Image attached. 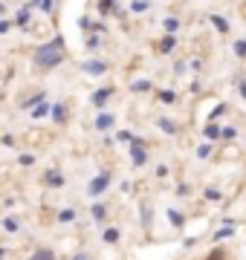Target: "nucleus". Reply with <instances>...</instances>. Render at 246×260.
Here are the masks:
<instances>
[{"label":"nucleus","instance_id":"obj_34","mask_svg":"<svg viewBox=\"0 0 246 260\" xmlns=\"http://www.w3.org/2000/svg\"><path fill=\"white\" fill-rule=\"evenodd\" d=\"M84 47H87V49H99V47H102V38L93 35V32H90V35H84Z\"/></svg>","mask_w":246,"mask_h":260},{"label":"nucleus","instance_id":"obj_45","mask_svg":"<svg viewBox=\"0 0 246 260\" xmlns=\"http://www.w3.org/2000/svg\"><path fill=\"white\" fill-rule=\"evenodd\" d=\"M70 260H90V254H87V251H78V254H72Z\"/></svg>","mask_w":246,"mask_h":260},{"label":"nucleus","instance_id":"obj_17","mask_svg":"<svg viewBox=\"0 0 246 260\" xmlns=\"http://www.w3.org/2000/svg\"><path fill=\"white\" fill-rule=\"evenodd\" d=\"M75 208H58V214H55V223L58 225H70V223H75Z\"/></svg>","mask_w":246,"mask_h":260},{"label":"nucleus","instance_id":"obj_23","mask_svg":"<svg viewBox=\"0 0 246 260\" xmlns=\"http://www.w3.org/2000/svg\"><path fill=\"white\" fill-rule=\"evenodd\" d=\"M49 110H52V101H41V104H38V107H32V110H29V116H32V118H35V121H38V118L49 116Z\"/></svg>","mask_w":246,"mask_h":260},{"label":"nucleus","instance_id":"obj_41","mask_svg":"<svg viewBox=\"0 0 246 260\" xmlns=\"http://www.w3.org/2000/svg\"><path fill=\"white\" fill-rule=\"evenodd\" d=\"M12 21H6V18H0V35H6V32H9V29H12Z\"/></svg>","mask_w":246,"mask_h":260},{"label":"nucleus","instance_id":"obj_18","mask_svg":"<svg viewBox=\"0 0 246 260\" xmlns=\"http://www.w3.org/2000/svg\"><path fill=\"white\" fill-rule=\"evenodd\" d=\"M209 21H211V26L220 32V35H229L232 32V26H229V21L226 18H220V15H209Z\"/></svg>","mask_w":246,"mask_h":260},{"label":"nucleus","instance_id":"obj_38","mask_svg":"<svg viewBox=\"0 0 246 260\" xmlns=\"http://www.w3.org/2000/svg\"><path fill=\"white\" fill-rule=\"evenodd\" d=\"M168 174H171V168H168V165H156V168H153V177H156V179H165Z\"/></svg>","mask_w":246,"mask_h":260},{"label":"nucleus","instance_id":"obj_15","mask_svg":"<svg viewBox=\"0 0 246 260\" xmlns=\"http://www.w3.org/2000/svg\"><path fill=\"white\" fill-rule=\"evenodd\" d=\"M156 127L162 130L165 136H177L180 133V124H177L174 118H156Z\"/></svg>","mask_w":246,"mask_h":260},{"label":"nucleus","instance_id":"obj_50","mask_svg":"<svg viewBox=\"0 0 246 260\" xmlns=\"http://www.w3.org/2000/svg\"><path fill=\"white\" fill-rule=\"evenodd\" d=\"M0 223H3V214H0Z\"/></svg>","mask_w":246,"mask_h":260},{"label":"nucleus","instance_id":"obj_19","mask_svg":"<svg viewBox=\"0 0 246 260\" xmlns=\"http://www.w3.org/2000/svg\"><path fill=\"white\" fill-rule=\"evenodd\" d=\"M165 217H168V223L174 225V228H183V225H186V214L177 211V208H168V211H165Z\"/></svg>","mask_w":246,"mask_h":260},{"label":"nucleus","instance_id":"obj_43","mask_svg":"<svg viewBox=\"0 0 246 260\" xmlns=\"http://www.w3.org/2000/svg\"><path fill=\"white\" fill-rule=\"evenodd\" d=\"M188 90H191V93H200V90H203V81H200V78H194V81L188 84Z\"/></svg>","mask_w":246,"mask_h":260},{"label":"nucleus","instance_id":"obj_40","mask_svg":"<svg viewBox=\"0 0 246 260\" xmlns=\"http://www.w3.org/2000/svg\"><path fill=\"white\" fill-rule=\"evenodd\" d=\"M107 32H110V29H107L105 24H93V35H99V38H105Z\"/></svg>","mask_w":246,"mask_h":260},{"label":"nucleus","instance_id":"obj_7","mask_svg":"<svg viewBox=\"0 0 246 260\" xmlns=\"http://www.w3.org/2000/svg\"><path fill=\"white\" fill-rule=\"evenodd\" d=\"M110 98H113V87H99V90L93 93V98H90V101H93V107H99V110H105Z\"/></svg>","mask_w":246,"mask_h":260},{"label":"nucleus","instance_id":"obj_22","mask_svg":"<svg viewBox=\"0 0 246 260\" xmlns=\"http://www.w3.org/2000/svg\"><path fill=\"white\" fill-rule=\"evenodd\" d=\"M29 6H32V9L38 6L44 15H55V0H29Z\"/></svg>","mask_w":246,"mask_h":260},{"label":"nucleus","instance_id":"obj_16","mask_svg":"<svg viewBox=\"0 0 246 260\" xmlns=\"http://www.w3.org/2000/svg\"><path fill=\"white\" fill-rule=\"evenodd\" d=\"M102 240H105L107 246H116L119 240H122V231H119L116 225H105V231H102Z\"/></svg>","mask_w":246,"mask_h":260},{"label":"nucleus","instance_id":"obj_8","mask_svg":"<svg viewBox=\"0 0 246 260\" xmlns=\"http://www.w3.org/2000/svg\"><path fill=\"white\" fill-rule=\"evenodd\" d=\"M113 124H116V116H113V113H105V110H102V113L96 116V121H93V127L99 130V133H107Z\"/></svg>","mask_w":246,"mask_h":260},{"label":"nucleus","instance_id":"obj_5","mask_svg":"<svg viewBox=\"0 0 246 260\" xmlns=\"http://www.w3.org/2000/svg\"><path fill=\"white\" fill-rule=\"evenodd\" d=\"M99 15H102V18H110V15L125 18V9L119 6V0H99Z\"/></svg>","mask_w":246,"mask_h":260},{"label":"nucleus","instance_id":"obj_24","mask_svg":"<svg viewBox=\"0 0 246 260\" xmlns=\"http://www.w3.org/2000/svg\"><path fill=\"white\" fill-rule=\"evenodd\" d=\"M203 136H206L209 142L220 139V124H217V121H206V127H203Z\"/></svg>","mask_w":246,"mask_h":260},{"label":"nucleus","instance_id":"obj_42","mask_svg":"<svg viewBox=\"0 0 246 260\" xmlns=\"http://www.w3.org/2000/svg\"><path fill=\"white\" fill-rule=\"evenodd\" d=\"M0 145H3V148H15V139L9 133H3V136H0Z\"/></svg>","mask_w":246,"mask_h":260},{"label":"nucleus","instance_id":"obj_10","mask_svg":"<svg viewBox=\"0 0 246 260\" xmlns=\"http://www.w3.org/2000/svg\"><path fill=\"white\" fill-rule=\"evenodd\" d=\"M81 70L87 72V75H105L107 64H105V61H99V58H90V61H84V64H81Z\"/></svg>","mask_w":246,"mask_h":260},{"label":"nucleus","instance_id":"obj_36","mask_svg":"<svg viewBox=\"0 0 246 260\" xmlns=\"http://www.w3.org/2000/svg\"><path fill=\"white\" fill-rule=\"evenodd\" d=\"M211 151H214V148H211V142H203V145L197 148V159H209Z\"/></svg>","mask_w":246,"mask_h":260},{"label":"nucleus","instance_id":"obj_4","mask_svg":"<svg viewBox=\"0 0 246 260\" xmlns=\"http://www.w3.org/2000/svg\"><path fill=\"white\" fill-rule=\"evenodd\" d=\"M49 118H52L55 124H64V121L70 118V104H67V101H52V110H49Z\"/></svg>","mask_w":246,"mask_h":260},{"label":"nucleus","instance_id":"obj_13","mask_svg":"<svg viewBox=\"0 0 246 260\" xmlns=\"http://www.w3.org/2000/svg\"><path fill=\"white\" fill-rule=\"evenodd\" d=\"M156 49H159V55H171L177 49V35H162L159 44H156Z\"/></svg>","mask_w":246,"mask_h":260},{"label":"nucleus","instance_id":"obj_33","mask_svg":"<svg viewBox=\"0 0 246 260\" xmlns=\"http://www.w3.org/2000/svg\"><path fill=\"white\" fill-rule=\"evenodd\" d=\"M232 52H234V58H240V61L246 58V38H240V41H234Z\"/></svg>","mask_w":246,"mask_h":260},{"label":"nucleus","instance_id":"obj_29","mask_svg":"<svg viewBox=\"0 0 246 260\" xmlns=\"http://www.w3.org/2000/svg\"><path fill=\"white\" fill-rule=\"evenodd\" d=\"M93 18H87V15H81V18H78V29H81V35H90V32H93Z\"/></svg>","mask_w":246,"mask_h":260},{"label":"nucleus","instance_id":"obj_25","mask_svg":"<svg viewBox=\"0 0 246 260\" xmlns=\"http://www.w3.org/2000/svg\"><path fill=\"white\" fill-rule=\"evenodd\" d=\"M220 139L223 142H234L237 139V127L234 124H220Z\"/></svg>","mask_w":246,"mask_h":260},{"label":"nucleus","instance_id":"obj_48","mask_svg":"<svg viewBox=\"0 0 246 260\" xmlns=\"http://www.w3.org/2000/svg\"><path fill=\"white\" fill-rule=\"evenodd\" d=\"M3 15H6V6H3V3H0V18H3Z\"/></svg>","mask_w":246,"mask_h":260},{"label":"nucleus","instance_id":"obj_20","mask_svg":"<svg viewBox=\"0 0 246 260\" xmlns=\"http://www.w3.org/2000/svg\"><path fill=\"white\" fill-rule=\"evenodd\" d=\"M41 101H47V93H35V95H29V98H24V101H21V110H26V113H29V110H32V107H38Z\"/></svg>","mask_w":246,"mask_h":260},{"label":"nucleus","instance_id":"obj_14","mask_svg":"<svg viewBox=\"0 0 246 260\" xmlns=\"http://www.w3.org/2000/svg\"><path fill=\"white\" fill-rule=\"evenodd\" d=\"M29 260H58V254H55V248H49V246H38L29 254Z\"/></svg>","mask_w":246,"mask_h":260},{"label":"nucleus","instance_id":"obj_46","mask_svg":"<svg viewBox=\"0 0 246 260\" xmlns=\"http://www.w3.org/2000/svg\"><path fill=\"white\" fill-rule=\"evenodd\" d=\"M174 72H186V61H177V64H174Z\"/></svg>","mask_w":246,"mask_h":260},{"label":"nucleus","instance_id":"obj_47","mask_svg":"<svg viewBox=\"0 0 246 260\" xmlns=\"http://www.w3.org/2000/svg\"><path fill=\"white\" fill-rule=\"evenodd\" d=\"M6 254H9V251H6V248L0 246V260H6Z\"/></svg>","mask_w":246,"mask_h":260},{"label":"nucleus","instance_id":"obj_26","mask_svg":"<svg viewBox=\"0 0 246 260\" xmlns=\"http://www.w3.org/2000/svg\"><path fill=\"white\" fill-rule=\"evenodd\" d=\"M151 90H153V84L148 78H139V81L130 84V93H151Z\"/></svg>","mask_w":246,"mask_h":260},{"label":"nucleus","instance_id":"obj_49","mask_svg":"<svg viewBox=\"0 0 246 260\" xmlns=\"http://www.w3.org/2000/svg\"><path fill=\"white\" fill-rule=\"evenodd\" d=\"M0 98H3V87H0Z\"/></svg>","mask_w":246,"mask_h":260},{"label":"nucleus","instance_id":"obj_32","mask_svg":"<svg viewBox=\"0 0 246 260\" xmlns=\"http://www.w3.org/2000/svg\"><path fill=\"white\" fill-rule=\"evenodd\" d=\"M229 113V104H214V110L209 113V121H217V118H223Z\"/></svg>","mask_w":246,"mask_h":260},{"label":"nucleus","instance_id":"obj_27","mask_svg":"<svg viewBox=\"0 0 246 260\" xmlns=\"http://www.w3.org/2000/svg\"><path fill=\"white\" fill-rule=\"evenodd\" d=\"M151 9V0H130V12L133 15H145Z\"/></svg>","mask_w":246,"mask_h":260},{"label":"nucleus","instance_id":"obj_9","mask_svg":"<svg viewBox=\"0 0 246 260\" xmlns=\"http://www.w3.org/2000/svg\"><path fill=\"white\" fill-rule=\"evenodd\" d=\"M29 21H32V6L26 3V6H21L18 12H15V26H21V29H29Z\"/></svg>","mask_w":246,"mask_h":260},{"label":"nucleus","instance_id":"obj_3","mask_svg":"<svg viewBox=\"0 0 246 260\" xmlns=\"http://www.w3.org/2000/svg\"><path fill=\"white\" fill-rule=\"evenodd\" d=\"M41 182H44V188L61 191L64 185H67V177H64V171H58V168H47V171L41 174Z\"/></svg>","mask_w":246,"mask_h":260},{"label":"nucleus","instance_id":"obj_31","mask_svg":"<svg viewBox=\"0 0 246 260\" xmlns=\"http://www.w3.org/2000/svg\"><path fill=\"white\" fill-rule=\"evenodd\" d=\"M232 237H234V225H226V228H220V231H214V240H217V243L232 240Z\"/></svg>","mask_w":246,"mask_h":260},{"label":"nucleus","instance_id":"obj_37","mask_svg":"<svg viewBox=\"0 0 246 260\" xmlns=\"http://www.w3.org/2000/svg\"><path fill=\"white\" fill-rule=\"evenodd\" d=\"M174 194H177V197H191V185H188V182H180Z\"/></svg>","mask_w":246,"mask_h":260},{"label":"nucleus","instance_id":"obj_44","mask_svg":"<svg viewBox=\"0 0 246 260\" xmlns=\"http://www.w3.org/2000/svg\"><path fill=\"white\" fill-rule=\"evenodd\" d=\"M206 260H226V254H223L220 248H217V251H211V254H209Z\"/></svg>","mask_w":246,"mask_h":260},{"label":"nucleus","instance_id":"obj_6","mask_svg":"<svg viewBox=\"0 0 246 260\" xmlns=\"http://www.w3.org/2000/svg\"><path fill=\"white\" fill-rule=\"evenodd\" d=\"M130 165L133 168H142L148 162V145H130Z\"/></svg>","mask_w":246,"mask_h":260},{"label":"nucleus","instance_id":"obj_2","mask_svg":"<svg viewBox=\"0 0 246 260\" xmlns=\"http://www.w3.org/2000/svg\"><path fill=\"white\" fill-rule=\"evenodd\" d=\"M110 185H113V174H110V171H99V174L87 182V197H90V200H99L102 194H107Z\"/></svg>","mask_w":246,"mask_h":260},{"label":"nucleus","instance_id":"obj_12","mask_svg":"<svg viewBox=\"0 0 246 260\" xmlns=\"http://www.w3.org/2000/svg\"><path fill=\"white\" fill-rule=\"evenodd\" d=\"M90 217H93V223H107V202L96 200L90 208Z\"/></svg>","mask_w":246,"mask_h":260},{"label":"nucleus","instance_id":"obj_21","mask_svg":"<svg viewBox=\"0 0 246 260\" xmlns=\"http://www.w3.org/2000/svg\"><path fill=\"white\" fill-rule=\"evenodd\" d=\"M162 29H165V35H177V32L183 29V24H180V18L171 15V18H165V21H162Z\"/></svg>","mask_w":246,"mask_h":260},{"label":"nucleus","instance_id":"obj_35","mask_svg":"<svg viewBox=\"0 0 246 260\" xmlns=\"http://www.w3.org/2000/svg\"><path fill=\"white\" fill-rule=\"evenodd\" d=\"M35 162H38L35 154H21V156H18V165H21V168H32Z\"/></svg>","mask_w":246,"mask_h":260},{"label":"nucleus","instance_id":"obj_28","mask_svg":"<svg viewBox=\"0 0 246 260\" xmlns=\"http://www.w3.org/2000/svg\"><path fill=\"white\" fill-rule=\"evenodd\" d=\"M203 200L206 202H223V191L220 188H206L203 191Z\"/></svg>","mask_w":246,"mask_h":260},{"label":"nucleus","instance_id":"obj_39","mask_svg":"<svg viewBox=\"0 0 246 260\" xmlns=\"http://www.w3.org/2000/svg\"><path fill=\"white\" fill-rule=\"evenodd\" d=\"M234 84H237V93H240V98L246 101V78H243V75H237V81H234Z\"/></svg>","mask_w":246,"mask_h":260},{"label":"nucleus","instance_id":"obj_30","mask_svg":"<svg viewBox=\"0 0 246 260\" xmlns=\"http://www.w3.org/2000/svg\"><path fill=\"white\" fill-rule=\"evenodd\" d=\"M156 98H159L162 104H177V93H174V90H159Z\"/></svg>","mask_w":246,"mask_h":260},{"label":"nucleus","instance_id":"obj_1","mask_svg":"<svg viewBox=\"0 0 246 260\" xmlns=\"http://www.w3.org/2000/svg\"><path fill=\"white\" fill-rule=\"evenodd\" d=\"M64 61H67V55H64V38L61 35H55L47 44H41L35 49V55H32V64H35L38 70H55Z\"/></svg>","mask_w":246,"mask_h":260},{"label":"nucleus","instance_id":"obj_11","mask_svg":"<svg viewBox=\"0 0 246 260\" xmlns=\"http://www.w3.org/2000/svg\"><path fill=\"white\" fill-rule=\"evenodd\" d=\"M0 228H3L6 234H18V231H21V217L6 214V217H3V223H0Z\"/></svg>","mask_w":246,"mask_h":260}]
</instances>
